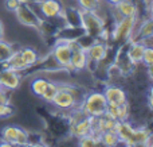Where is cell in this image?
Here are the masks:
<instances>
[{"instance_id": "2e32d148", "label": "cell", "mask_w": 153, "mask_h": 147, "mask_svg": "<svg viewBox=\"0 0 153 147\" xmlns=\"http://www.w3.org/2000/svg\"><path fill=\"white\" fill-rule=\"evenodd\" d=\"M137 14H138L137 5H136V3L133 0H124V2L113 5L114 23L118 22L120 19H122L124 16H133V15H137Z\"/></svg>"}, {"instance_id": "6da1fadb", "label": "cell", "mask_w": 153, "mask_h": 147, "mask_svg": "<svg viewBox=\"0 0 153 147\" xmlns=\"http://www.w3.org/2000/svg\"><path fill=\"white\" fill-rule=\"evenodd\" d=\"M114 131L120 138V143L128 146H145L149 143L152 134L146 127H133L129 120L117 122Z\"/></svg>"}, {"instance_id": "44dd1931", "label": "cell", "mask_w": 153, "mask_h": 147, "mask_svg": "<svg viewBox=\"0 0 153 147\" xmlns=\"http://www.w3.org/2000/svg\"><path fill=\"white\" fill-rule=\"evenodd\" d=\"M5 66H8V68H11V69H13V70H18L19 73L20 72H23V70H27L28 69V66L26 65V62L23 61V58H22V56H20V53H19V50H15L12 53V56L8 58V61L5 62Z\"/></svg>"}, {"instance_id": "8fae6325", "label": "cell", "mask_w": 153, "mask_h": 147, "mask_svg": "<svg viewBox=\"0 0 153 147\" xmlns=\"http://www.w3.org/2000/svg\"><path fill=\"white\" fill-rule=\"evenodd\" d=\"M51 54L65 70H69L70 57H71V47L69 45V40L61 39V38L56 39L55 45H54L53 50H51Z\"/></svg>"}, {"instance_id": "f1b7e54d", "label": "cell", "mask_w": 153, "mask_h": 147, "mask_svg": "<svg viewBox=\"0 0 153 147\" xmlns=\"http://www.w3.org/2000/svg\"><path fill=\"white\" fill-rule=\"evenodd\" d=\"M12 115H13V107L11 105V103H8V104H1L0 103V119L10 118Z\"/></svg>"}, {"instance_id": "d6986e66", "label": "cell", "mask_w": 153, "mask_h": 147, "mask_svg": "<svg viewBox=\"0 0 153 147\" xmlns=\"http://www.w3.org/2000/svg\"><path fill=\"white\" fill-rule=\"evenodd\" d=\"M153 35V22L152 18H146L145 20L141 22L140 26L136 27L134 35H133V39H148V38H152Z\"/></svg>"}, {"instance_id": "7a4b0ae2", "label": "cell", "mask_w": 153, "mask_h": 147, "mask_svg": "<svg viewBox=\"0 0 153 147\" xmlns=\"http://www.w3.org/2000/svg\"><path fill=\"white\" fill-rule=\"evenodd\" d=\"M85 93L78 86L73 85H59L58 92L54 96L51 104L61 111H73L79 107Z\"/></svg>"}, {"instance_id": "ac0fdd59", "label": "cell", "mask_w": 153, "mask_h": 147, "mask_svg": "<svg viewBox=\"0 0 153 147\" xmlns=\"http://www.w3.org/2000/svg\"><path fill=\"white\" fill-rule=\"evenodd\" d=\"M106 115L113 118L116 122L128 120V119H129V115H130V107L128 103L120 104V105H108Z\"/></svg>"}, {"instance_id": "52a82bcc", "label": "cell", "mask_w": 153, "mask_h": 147, "mask_svg": "<svg viewBox=\"0 0 153 147\" xmlns=\"http://www.w3.org/2000/svg\"><path fill=\"white\" fill-rule=\"evenodd\" d=\"M15 16L20 24L36 30L39 27L40 22H42V18L39 16V14L35 12L34 8L30 5V3H20L19 7L15 10Z\"/></svg>"}, {"instance_id": "7402d4cb", "label": "cell", "mask_w": 153, "mask_h": 147, "mask_svg": "<svg viewBox=\"0 0 153 147\" xmlns=\"http://www.w3.org/2000/svg\"><path fill=\"white\" fill-rule=\"evenodd\" d=\"M100 142L101 145L105 146H117L120 145V138L114 130H109V131H103L100 134Z\"/></svg>"}, {"instance_id": "3957f363", "label": "cell", "mask_w": 153, "mask_h": 147, "mask_svg": "<svg viewBox=\"0 0 153 147\" xmlns=\"http://www.w3.org/2000/svg\"><path fill=\"white\" fill-rule=\"evenodd\" d=\"M136 27H137V15L124 16L118 22L114 23V28L110 32V39L116 45H125L133 39Z\"/></svg>"}, {"instance_id": "83f0119b", "label": "cell", "mask_w": 153, "mask_h": 147, "mask_svg": "<svg viewBox=\"0 0 153 147\" xmlns=\"http://www.w3.org/2000/svg\"><path fill=\"white\" fill-rule=\"evenodd\" d=\"M143 64L146 68L152 66L153 65V47L152 46H146L144 50V56H143Z\"/></svg>"}, {"instance_id": "ffe728a7", "label": "cell", "mask_w": 153, "mask_h": 147, "mask_svg": "<svg viewBox=\"0 0 153 147\" xmlns=\"http://www.w3.org/2000/svg\"><path fill=\"white\" fill-rule=\"evenodd\" d=\"M19 53H20L23 61L26 62V65L28 66V69L32 68V66H35V65H38L40 62L39 54H38V51L32 47H22L20 50H19Z\"/></svg>"}, {"instance_id": "d6a6232c", "label": "cell", "mask_w": 153, "mask_h": 147, "mask_svg": "<svg viewBox=\"0 0 153 147\" xmlns=\"http://www.w3.org/2000/svg\"><path fill=\"white\" fill-rule=\"evenodd\" d=\"M106 2H108L109 4H111V5H116V4H118V3L124 2V0H106Z\"/></svg>"}, {"instance_id": "4316f807", "label": "cell", "mask_w": 153, "mask_h": 147, "mask_svg": "<svg viewBox=\"0 0 153 147\" xmlns=\"http://www.w3.org/2000/svg\"><path fill=\"white\" fill-rule=\"evenodd\" d=\"M78 145L79 146H83V147H91V146L101 145L100 136H97V135H94V134H91V132H90V134L78 138Z\"/></svg>"}, {"instance_id": "ba28073f", "label": "cell", "mask_w": 153, "mask_h": 147, "mask_svg": "<svg viewBox=\"0 0 153 147\" xmlns=\"http://www.w3.org/2000/svg\"><path fill=\"white\" fill-rule=\"evenodd\" d=\"M69 45L71 47V57H70V72H82L87 69V54L86 49H83L75 39L69 40Z\"/></svg>"}, {"instance_id": "7c38bea8", "label": "cell", "mask_w": 153, "mask_h": 147, "mask_svg": "<svg viewBox=\"0 0 153 147\" xmlns=\"http://www.w3.org/2000/svg\"><path fill=\"white\" fill-rule=\"evenodd\" d=\"M103 94L108 101V105H120L128 103V96L124 88L118 85V84H106L103 88Z\"/></svg>"}, {"instance_id": "1f68e13d", "label": "cell", "mask_w": 153, "mask_h": 147, "mask_svg": "<svg viewBox=\"0 0 153 147\" xmlns=\"http://www.w3.org/2000/svg\"><path fill=\"white\" fill-rule=\"evenodd\" d=\"M4 37V24H3V22L0 20V39Z\"/></svg>"}, {"instance_id": "9a60e30c", "label": "cell", "mask_w": 153, "mask_h": 147, "mask_svg": "<svg viewBox=\"0 0 153 147\" xmlns=\"http://www.w3.org/2000/svg\"><path fill=\"white\" fill-rule=\"evenodd\" d=\"M125 50L126 54L129 57V59L133 62L134 65H140L143 64V56H144V50L146 46L144 45L141 40L138 39H132L129 42L125 43Z\"/></svg>"}, {"instance_id": "5b68a950", "label": "cell", "mask_w": 153, "mask_h": 147, "mask_svg": "<svg viewBox=\"0 0 153 147\" xmlns=\"http://www.w3.org/2000/svg\"><path fill=\"white\" fill-rule=\"evenodd\" d=\"M81 28L86 35L94 38V39H101L103 31L106 30L105 22L100 15L90 11H81Z\"/></svg>"}, {"instance_id": "9c48e42d", "label": "cell", "mask_w": 153, "mask_h": 147, "mask_svg": "<svg viewBox=\"0 0 153 147\" xmlns=\"http://www.w3.org/2000/svg\"><path fill=\"white\" fill-rule=\"evenodd\" d=\"M38 5L40 12V18L42 19H58L62 16V11H63V4L61 0H40V2H35Z\"/></svg>"}, {"instance_id": "cb8c5ba5", "label": "cell", "mask_w": 153, "mask_h": 147, "mask_svg": "<svg viewBox=\"0 0 153 147\" xmlns=\"http://www.w3.org/2000/svg\"><path fill=\"white\" fill-rule=\"evenodd\" d=\"M13 51H15L13 46L11 45V43L5 42V40L1 38V39H0V66L4 65L5 62L8 61V58L12 56Z\"/></svg>"}, {"instance_id": "e575fe53", "label": "cell", "mask_w": 153, "mask_h": 147, "mask_svg": "<svg viewBox=\"0 0 153 147\" xmlns=\"http://www.w3.org/2000/svg\"><path fill=\"white\" fill-rule=\"evenodd\" d=\"M0 88H1V82H0Z\"/></svg>"}, {"instance_id": "484cf974", "label": "cell", "mask_w": 153, "mask_h": 147, "mask_svg": "<svg viewBox=\"0 0 153 147\" xmlns=\"http://www.w3.org/2000/svg\"><path fill=\"white\" fill-rule=\"evenodd\" d=\"M58 88H59L58 84L50 80V81H48V84H47V86H46L45 92H43V94L40 96V99H43L46 103H50V104H51L54 96H55L56 92H58Z\"/></svg>"}, {"instance_id": "f546056e", "label": "cell", "mask_w": 153, "mask_h": 147, "mask_svg": "<svg viewBox=\"0 0 153 147\" xmlns=\"http://www.w3.org/2000/svg\"><path fill=\"white\" fill-rule=\"evenodd\" d=\"M0 103L1 104H8V103H11V93L8 89L5 88H0Z\"/></svg>"}, {"instance_id": "4fadbf2b", "label": "cell", "mask_w": 153, "mask_h": 147, "mask_svg": "<svg viewBox=\"0 0 153 147\" xmlns=\"http://www.w3.org/2000/svg\"><path fill=\"white\" fill-rule=\"evenodd\" d=\"M20 73L18 70H13L11 68L5 66V65H1L0 68V82H1V86L8 91H13L16 89L19 85H20Z\"/></svg>"}, {"instance_id": "d4e9b609", "label": "cell", "mask_w": 153, "mask_h": 147, "mask_svg": "<svg viewBox=\"0 0 153 147\" xmlns=\"http://www.w3.org/2000/svg\"><path fill=\"white\" fill-rule=\"evenodd\" d=\"M75 5L81 11L95 12L100 10V0H75Z\"/></svg>"}, {"instance_id": "277c9868", "label": "cell", "mask_w": 153, "mask_h": 147, "mask_svg": "<svg viewBox=\"0 0 153 147\" xmlns=\"http://www.w3.org/2000/svg\"><path fill=\"white\" fill-rule=\"evenodd\" d=\"M79 108L83 111V113L89 118L94 116H102L108 110V101L105 99V94L102 91H94L90 93H85Z\"/></svg>"}, {"instance_id": "4dcf8cb0", "label": "cell", "mask_w": 153, "mask_h": 147, "mask_svg": "<svg viewBox=\"0 0 153 147\" xmlns=\"http://www.w3.org/2000/svg\"><path fill=\"white\" fill-rule=\"evenodd\" d=\"M20 3H22L20 0H4L5 8H7L8 11H11V12H15V10L19 7Z\"/></svg>"}, {"instance_id": "603a6c76", "label": "cell", "mask_w": 153, "mask_h": 147, "mask_svg": "<svg viewBox=\"0 0 153 147\" xmlns=\"http://www.w3.org/2000/svg\"><path fill=\"white\" fill-rule=\"evenodd\" d=\"M48 78H45V77H36L31 81V92L35 94V96L40 97L45 92L46 86L48 84Z\"/></svg>"}, {"instance_id": "30bf717a", "label": "cell", "mask_w": 153, "mask_h": 147, "mask_svg": "<svg viewBox=\"0 0 153 147\" xmlns=\"http://www.w3.org/2000/svg\"><path fill=\"white\" fill-rule=\"evenodd\" d=\"M109 45L103 40H94L89 47L86 49V54H87V68L90 65L95 66L97 64H100L101 61L108 57L109 54Z\"/></svg>"}, {"instance_id": "e0dca14e", "label": "cell", "mask_w": 153, "mask_h": 147, "mask_svg": "<svg viewBox=\"0 0 153 147\" xmlns=\"http://www.w3.org/2000/svg\"><path fill=\"white\" fill-rule=\"evenodd\" d=\"M70 132H71V136L74 138H81L83 135H87L91 132V123H90V118H82L76 122L70 123Z\"/></svg>"}, {"instance_id": "836d02e7", "label": "cell", "mask_w": 153, "mask_h": 147, "mask_svg": "<svg viewBox=\"0 0 153 147\" xmlns=\"http://www.w3.org/2000/svg\"><path fill=\"white\" fill-rule=\"evenodd\" d=\"M22 3H30V4H31V3H35L36 2V0H20Z\"/></svg>"}, {"instance_id": "8992f818", "label": "cell", "mask_w": 153, "mask_h": 147, "mask_svg": "<svg viewBox=\"0 0 153 147\" xmlns=\"http://www.w3.org/2000/svg\"><path fill=\"white\" fill-rule=\"evenodd\" d=\"M4 145L10 146H24L30 145V134L24 128L18 126H5L0 132Z\"/></svg>"}, {"instance_id": "5bb4252c", "label": "cell", "mask_w": 153, "mask_h": 147, "mask_svg": "<svg viewBox=\"0 0 153 147\" xmlns=\"http://www.w3.org/2000/svg\"><path fill=\"white\" fill-rule=\"evenodd\" d=\"M113 64L121 70V73L124 76L130 74L136 68V65L133 64V62L129 59V57H128L124 45L120 46V49L116 51V54H114V57H113Z\"/></svg>"}]
</instances>
